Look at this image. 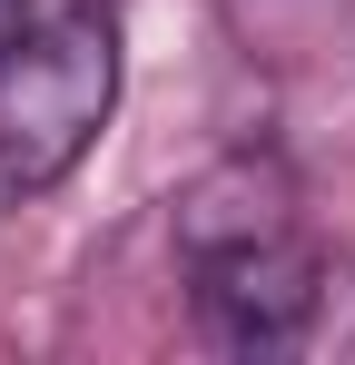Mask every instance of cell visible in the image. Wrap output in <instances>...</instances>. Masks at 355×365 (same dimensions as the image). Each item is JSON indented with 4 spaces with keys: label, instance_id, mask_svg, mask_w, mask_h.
Here are the masks:
<instances>
[{
    "label": "cell",
    "instance_id": "1",
    "mask_svg": "<svg viewBox=\"0 0 355 365\" xmlns=\"http://www.w3.org/2000/svg\"><path fill=\"white\" fill-rule=\"evenodd\" d=\"M118 109V20L99 0L0 40V207L50 197Z\"/></svg>",
    "mask_w": 355,
    "mask_h": 365
},
{
    "label": "cell",
    "instance_id": "2",
    "mask_svg": "<svg viewBox=\"0 0 355 365\" xmlns=\"http://www.w3.org/2000/svg\"><path fill=\"white\" fill-rule=\"evenodd\" d=\"M187 267H197V326L227 356H287L316 326V297H326V247L306 227L217 247V257H187Z\"/></svg>",
    "mask_w": 355,
    "mask_h": 365
},
{
    "label": "cell",
    "instance_id": "3",
    "mask_svg": "<svg viewBox=\"0 0 355 365\" xmlns=\"http://www.w3.org/2000/svg\"><path fill=\"white\" fill-rule=\"evenodd\" d=\"M277 227H306V217H296V168L267 158V148H237V158H217V168H197L178 187V247L187 257L277 237Z\"/></svg>",
    "mask_w": 355,
    "mask_h": 365
}]
</instances>
